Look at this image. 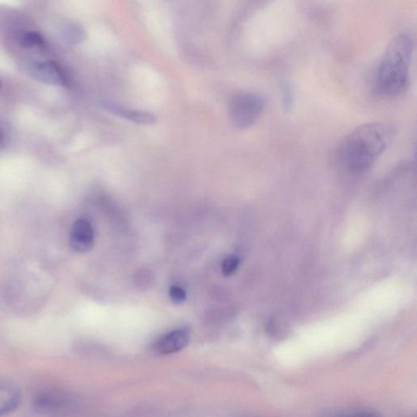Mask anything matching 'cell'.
Instances as JSON below:
<instances>
[{
	"label": "cell",
	"mask_w": 417,
	"mask_h": 417,
	"mask_svg": "<svg viewBox=\"0 0 417 417\" xmlns=\"http://www.w3.org/2000/svg\"><path fill=\"white\" fill-rule=\"evenodd\" d=\"M339 417H379V416L371 414V412H355V414L340 416Z\"/></svg>",
	"instance_id": "14"
},
{
	"label": "cell",
	"mask_w": 417,
	"mask_h": 417,
	"mask_svg": "<svg viewBox=\"0 0 417 417\" xmlns=\"http://www.w3.org/2000/svg\"><path fill=\"white\" fill-rule=\"evenodd\" d=\"M396 128L388 122H375L357 127L337 148V160L351 173L371 168L394 142Z\"/></svg>",
	"instance_id": "1"
},
{
	"label": "cell",
	"mask_w": 417,
	"mask_h": 417,
	"mask_svg": "<svg viewBox=\"0 0 417 417\" xmlns=\"http://www.w3.org/2000/svg\"><path fill=\"white\" fill-rule=\"evenodd\" d=\"M21 398L19 386L7 380H0V417L16 409Z\"/></svg>",
	"instance_id": "7"
},
{
	"label": "cell",
	"mask_w": 417,
	"mask_h": 417,
	"mask_svg": "<svg viewBox=\"0 0 417 417\" xmlns=\"http://www.w3.org/2000/svg\"><path fill=\"white\" fill-rule=\"evenodd\" d=\"M102 106L105 111L135 122V124L153 125L157 122V117L150 113L126 109L111 102H104L102 104Z\"/></svg>",
	"instance_id": "8"
},
{
	"label": "cell",
	"mask_w": 417,
	"mask_h": 417,
	"mask_svg": "<svg viewBox=\"0 0 417 417\" xmlns=\"http://www.w3.org/2000/svg\"><path fill=\"white\" fill-rule=\"evenodd\" d=\"M29 71L33 78L47 84L56 86L67 84L63 70L54 61L34 63L30 65Z\"/></svg>",
	"instance_id": "5"
},
{
	"label": "cell",
	"mask_w": 417,
	"mask_h": 417,
	"mask_svg": "<svg viewBox=\"0 0 417 417\" xmlns=\"http://www.w3.org/2000/svg\"><path fill=\"white\" fill-rule=\"evenodd\" d=\"M170 297L175 304H181L185 302L187 298L186 291L181 286L174 285L170 289Z\"/></svg>",
	"instance_id": "11"
},
{
	"label": "cell",
	"mask_w": 417,
	"mask_h": 417,
	"mask_svg": "<svg viewBox=\"0 0 417 417\" xmlns=\"http://www.w3.org/2000/svg\"><path fill=\"white\" fill-rule=\"evenodd\" d=\"M284 105L286 109L292 106L293 95L291 87L287 84H284L282 87Z\"/></svg>",
	"instance_id": "13"
},
{
	"label": "cell",
	"mask_w": 417,
	"mask_h": 417,
	"mask_svg": "<svg viewBox=\"0 0 417 417\" xmlns=\"http://www.w3.org/2000/svg\"><path fill=\"white\" fill-rule=\"evenodd\" d=\"M414 47V38L409 34H399L390 42L377 69V94L385 98H395L405 93L409 85Z\"/></svg>",
	"instance_id": "2"
},
{
	"label": "cell",
	"mask_w": 417,
	"mask_h": 417,
	"mask_svg": "<svg viewBox=\"0 0 417 417\" xmlns=\"http://www.w3.org/2000/svg\"><path fill=\"white\" fill-rule=\"evenodd\" d=\"M94 240V230L91 223L84 218L78 219L70 232V247L78 253H86L93 247Z\"/></svg>",
	"instance_id": "4"
},
{
	"label": "cell",
	"mask_w": 417,
	"mask_h": 417,
	"mask_svg": "<svg viewBox=\"0 0 417 417\" xmlns=\"http://www.w3.org/2000/svg\"><path fill=\"white\" fill-rule=\"evenodd\" d=\"M2 83L0 82V89H1Z\"/></svg>",
	"instance_id": "16"
},
{
	"label": "cell",
	"mask_w": 417,
	"mask_h": 417,
	"mask_svg": "<svg viewBox=\"0 0 417 417\" xmlns=\"http://www.w3.org/2000/svg\"><path fill=\"white\" fill-rule=\"evenodd\" d=\"M20 45L25 48H32L36 45H43V38L37 32H26L20 38Z\"/></svg>",
	"instance_id": "9"
},
{
	"label": "cell",
	"mask_w": 417,
	"mask_h": 417,
	"mask_svg": "<svg viewBox=\"0 0 417 417\" xmlns=\"http://www.w3.org/2000/svg\"><path fill=\"white\" fill-rule=\"evenodd\" d=\"M190 337L191 333L188 328L174 329L157 342L156 349L161 354L179 352L186 348Z\"/></svg>",
	"instance_id": "6"
},
{
	"label": "cell",
	"mask_w": 417,
	"mask_h": 417,
	"mask_svg": "<svg viewBox=\"0 0 417 417\" xmlns=\"http://www.w3.org/2000/svg\"><path fill=\"white\" fill-rule=\"evenodd\" d=\"M153 278V275L148 271H139L138 275L136 276V279H137V282L136 284L139 285L140 288L147 287L148 284H151V280Z\"/></svg>",
	"instance_id": "12"
},
{
	"label": "cell",
	"mask_w": 417,
	"mask_h": 417,
	"mask_svg": "<svg viewBox=\"0 0 417 417\" xmlns=\"http://www.w3.org/2000/svg\"><path fill=\"white\" fill-rule=\"evenodd\" d=\"M3 143V137L1 133H0V146H1Z\"/></svg>",
	"instance_id": "15"
},
{
	"label": "cell",
	"mask_w": 417,
	"mask_h": 417,
	"mask_svg": "<svg viewBox=\"0 0 417 417\" xmlns=\"http://www.w3.org/2000/svg\"><path fill=\"white\" fill-rule=\"evenodd\" d=\"M266 107V100L256 92L243 91L232 96L229 103V118L237 129H247L260 117Z\"/></svg>",
	"instance_id": "3"
},
{
	"label": "cell",
	"mask_w": 417,
	"mask_h": 417,
	"mask_svg": "<svg viewBox=\"0 0 417 417\" xmlns=\"http://www.w3.org/2000/svg\"><path fill=\"white\" fill-rule=\"evenodd\" d=\"M239 258L230 256L226 258L223 263L222 271L225 276H231L235 273L239 267Z\"/></svg>",
	"instance_id": "10"
}]
</instances>
